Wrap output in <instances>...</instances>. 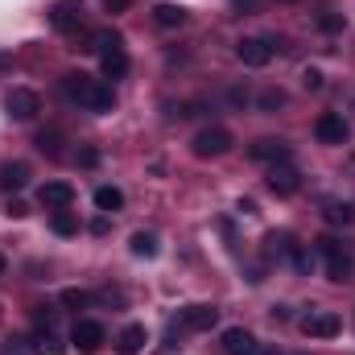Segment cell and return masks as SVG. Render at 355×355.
<instances>
[{
	"instance_id": "6da1fadb",
	"label": "cell",
	"mask_w": 355,
	"mask_h": 355,
	"mask_svg": "<svg viewBox=\"0 0 355 355\" xmlns=\"http://www.w3.org/2000/svg\"><path fill=\"white\" fill-rule=\"evenodd\" d=\"M62 95L75 103V107H83L91 116H107L112 107H116V91L112 83H103V79H91V75H62Z\"/></svg>"
},
{
	"instance_id": "7a4b0ae2",
	"label": "cell",
	"mask_w": 355,
	"mask_h": 355,
	"mask_svg": "<svg viewBox=\"0 0 355 355\" xmlns=\"http://www.w3.org/2000/svg\"><path fill=\"white\" fill-rule=\"evenodd\" d=\"M95 54H99V67H103V79H124L128 75V50H124V37L116 29H95L91 37Z\"/></svg>"
},
{
	"instance_id": "3957f363",
	"label": "cell",
	"mask_w": 355,
	"mask_h": 355,
	"mask_svg": "<svg viewBox=\"0 0 355 355\" xmlns=\"http://www.w3.org/2000/svg\"><path fill=\"white\" fill-rule=\"evenodd\" d=\"M318 252H322V261H327V277L331 281H352V268H355V261H352V248L343 244V240H335V236H322L318 240Z\"/></svg>"
},
{
	"instance_id": "277c9868",
	"label": "cell",
	"mask_w": 355,
	"mask_h": 355,
	"mask_svg": "<svg viewBox=\"0 0 355 355\" xmlns=\"http://www.w3.org/2000/svg\"><path fill=\"white\" fill-rule=\"evenodd\" d=\"M232 145H236V137H232L227 128H219V124L194 132V141H190L194 157H223V153H232Z\"/></svg>"
},
{
	"instance_id": "5b68a950",
	"label": "cell",
	"mask_w": 355,
	"mask_h": 355,
	"mask_svg": "<svg viewBox=\"0 0 355 355\" xmlns=\"http://www.w3.org/2000/svg\"><path fill=\"white\" fill-rule=\"evenodd\" d=\"M42 112V95L29 87H12L4 95V116L8 120H17V124H25V120H33Z\"/></svg>"
},
{
	"instance_id": "8992f818",
	"label": "cell",
	"mask_w": 355,
	"mask_h": 355,
	"mask_svg": "<svg viewBox=\"0 0 355 355\" xmlns=\"http://www.w3.org/2000/svg\"><path fill=\"white\" fill-rule=\"evenodd\" d=\"M314 137H318V145H343V141L352 137V124H347L339 112H322V116L314 120Z\"/></svg>"
},
{
	"instance_id": "52a82bcc",
	"label": "cell",
	"mask_w": 355,
	"mask_h": 355,
	"mask_svg": "<svg viewBox=\"0 0 355 355\" xmlns=\"http://www.w3.org/2000/svg\"><path fill=\"white\" fill-rule=\"evenodd\" d=\"M277 50H281V42H277V37H244V42L236 46V54H240V62H244V67H265Z\"/></svg>"
},
{
	"instance_id": "ba28073f",
	"label": "cell",
	"mask_w": 355,
	"mask_h": 355,
	"mask_svg": "<svg viewBox=\"0 0 355 355\" xmlns=\"http://www.w3.org/2000/svg\"><path fill=\"white\" fill-rule=\"evenodd\" d=\"M302 331H306L310 339H335V335L343 331V322H339V314H331V310H310V314L302 318Z\"/></svg>"
},
{
	"instance_id": "9c48e42d",
	"label": "cell",
	"mask_w": 355,
	"mask_h": 355,
	"mask_svg": "<svg viewBox=\"0 0 355 355\" xmlns=\"http://www.w3.org/2000/svg\"><path fill=\"white\" fill-rule=\"evenodd\" d=\"M107 339V331H103V322H95V318H79L75 322V331H71V343L79 347L83 355L99 352V343Z\"/></svg>"
},
{
	"instance_id": "30bf717a",
	"label": "cell",
	"mask_w": 355,
	"mask_h": 355,
	"mask_svg": "<svg viewBox=\"0 0 355 355\" xmlns=\"http://www.w3.org/2000/svg\"><path fill=\"white\" fill-rule=\"evenodd\" d=\"M37 198H42L46 211H71V202H75V186H71V182H46V186L37 190Z\"/></svg>"
},
{
	"instance_id": "8fae6325",
	"label": "cell",
	"mask_w": 355,
	"mask_h": 355,
	"mask_svg": "<svg viewBox=\"0 0 355 355\" xmlns=\"http://www.w3.org/2000/svg\"><path fill=\"white\" fill-rule=\"evenodd\" d=\"M79 21H83V0H58V4L50 8V25H54L58 33L79 29Z\"/></svg>"
},
{
	"instance_id": "7c38bea8",
	"label": "cell",
	"mask_w": 355,
	"mask_h": 355,
	"mask_svg": "<svg viewBox=\"0 0 355 355\" xmlns=\"http://www.w3.org/2000/svg\"><path fill=\"white\" fill-rule=\"evenodd\" d=\"M215 322H219V310L215 306H186L178 314V327L182 331H211Z\"/></svg>"
},
{
	"instance_id": "4fadbf2b",
	"label": "cell",
	"mask_w": 355,
	"mask_h": 355,
	"mask_svg": "<svg viewBox=\"0 0 355 355\" xmlns=\"http://www.w3.org/2000/svg\"><path fill=\"white\" fill-rule=\"evenodd\" d=\"M248 157L252 162H265V166H277V162H289V145L277 141V137H265V141L248 145Z\"/></svg>"
},
{
	"instance_id": "5bb4252c",
	"label": "cell",
	"mask_w": 355,
	"mask_h": 355,
	"mask_svg": "<svg viewBox=\"0 0 355 355\" xmlns=\"http://www.w3.org/2000/svg\"><path fill=\"white\" fill-rule=\"evenodd\" d=\"M268 190H272L277 198H289V194L302 190V178H297V170H289V166H272V170H268Z\"/></svg>"
},
{
	"instance_id": "9a60e30c",
	"label": "cell",
	"mask_w": 355,
	"mask_h": 355,
	"mask_svg": "<svg viewBox=\"0 0 355 355\" xmlns=\"http://www.w3.org/2000/svg\"><path fill=\"white\" fill-rule=\"evenodd\" d=\"M145 343H149V331H145L141 322H128V327L120 331V339H116V355H141Z\"/></svg>"
},
{
	"instance_id": "2e32d148",
	"label": "cell",
	"mask_w": 355,
	"mask_h": 355,
	"mask_svg": "<svg viewBox=\"0 0 355 355\" xmlns=\"http://www.w3.org/2000/svg\"><path fill=\"white\" fill-rule=\"evenodd\" d=\"M252 347H257L252 331H244V327H227V331H223V352L227 355H248Z\"/></svg>"
},
{
	"instance_id": "e0dca14e",
	"label": "cell",
	"mask_w": 355,
	"mask_h": 355,
	"mask_svg": "<svg viewBox=\"0 0 355 355\" xmlns=\"http://www.w3.org/2000/svg\"><path fill=\"white\" fill-rule=\"evenodd\" d=\"M153 25L157 29H182L186 25V8L182 4H157L153 8Z\"/></svg>"
},
{
	"instance_id": "ac0fdd59",
	"label": "cell",
	"mask_w": 355,
	"mask_h": 355,
	"mask_svg": "<svg viewBox=\"0 0 355 355\" xmlns=\"http://www.w3.org/2000/svg\"><path fill=\"white\" fill-rule=\"evenodd\" d=\"M29 182V166L25 162H8V166H0V190H21Z\"/></svg>"
},
{
	"instance_id": "d6986e66",
	"label": "cell",
	"mask_w": 355,
	"mask_h": 355,
	"mask_svg": "<svg viewBox=\"0 0 355 355\" xmlns=\"http://www.w3.org/2000/svg\"><path fill=\"white\" fill-rule=\"evenodd\" d=\"M95 207H99L103 215H112V211L124 207V194H120L116 186H95Z\"/></svg>"
},
{
	"instance_id": "ffe728a7",
	"label": "cell",
	"mask_w": 355,
	"mask_h": 355,
	"mask_svg": "<svg viewBox=\"0 0 355 355\" xmlns=\"http://www.w3.org/2000/svg\"><path fill=\"white\" fill-rule=\"evenodd\" d=\"M50 227H54V236H79V219L71 211H54L50 215Z\"/></svg>"
},
{
	"instance_id": "44dd1931",
	"label": "cell",
	"mask_w": 355,
	"mask_h": 355,
	"mask_svg": "<svg viewBox=\"0 0 355 355\" xmlns=\"http://www.w3.org/2000/svg\"><path fill=\"white\" fill-rule=\"evenodd\" d=\"M132 257H145V261L157 257V236L153 232H137L132 236Z\"/></svg>"
},
{
	"instance_id": "7402d4cb",
	"label": "cell",
	"mask_w": 355,
	"mask_h": 355,
	"mask_svg": "<svg viewBox=\"0 0 355 355\" xmlns=\"http://www.w3.org/2000/svg\"><path fill=\"white\" fill-rule=\"evenodd\" d=\"M58 141H62V137H58L54 128H50V132H37V149L50 153V157H62V145H58Z\"/></svg>"
},
{
	"instance_id": "603a6c76",
	"label": "cell",
	"mask_w": 355,
	"mask_h": 355,
	"mask_svg": "<svg viewBox=\"0 0 355 355\" xmlns=\"http://www.w3.org/2000/svg\"><path fill=\"white\" fill-rule=\"evenodd\" d=\"M33 352H37V355H67V347H62L54 335H42V339L33 343Z\"/></svg>"
},
{
	"instance_id": "cb8c5ba5",
	"label": "cell",
	"mask_w": 355,
	"mask_h": 355,
	"mask_svg": "<svg viewBox=\"0 0 355 355\" xmlns=\"http://www.w3.org/2000/svg\"><path fill=\"white\" fill-rule=\"evenodd\" d=\"M327 219H331V223H352L355 211L347 207V202H331V207H327Z\"/></svg>"
},
{
	"instance_id": "d4e9b609",
	"label": "cell",
	"mask_w": 355,
	"mask_h": 355,
	"mask_svg": "<svg viewBox=\"0 0 355 355\" xmlns=\"http://www.w3.org/2000/svg\"><path fill=\"white\" fill-rule=\"evenodd\" d=\"M343 25H347L343 12H322V17H318V29H322V33H339Z\"/></svg>"
},
{
	"instance_id": "484cf974",
	"label": "cell",
	"mask_w": 355,
	"mask_h": 355,
	"mask_svg": "<svg viewBox=\"0 0 355 355\" xmlns=\"http://www.w3.org/2000/svg\"><path fill=\"white\" fill-rule=\"evenodd\" d=\"M62 302H67L71 310H83V306H91V293H83V289H67Z\"/></svg>"
},
{
	"instance_id": "4316f807",
	"label": "cell",
	"mask_w": 355,
	"mask_h": 355,
	"mask_svg": "<svg viewBox=\"0 0 355 355\" xmlns=\"http://www.w3.org/2000/svg\"><path fill=\"white\" fill-rule=\"evenodd\" d=\"M261 107H265V112L285 107V91H265V95H261Z\"/></svg>"
},
{
	"instance_id": "83f0119b",
	"label": "cell",
	"mask_w": 355,
	"mask_h": 355,
	"mask_svg": "<svg viewBox=\"0 0 355 355\" xmlns=\"http://www.w3.org/2000/svg\"><path fill=\"white\" fill-rule=\"evenodd\" d=\"M302 83H306V91H318V87H322V71L306 67V71H302Z\"/></svg>"
},
{
	"instance_id": "f1b7e54d",
	"label": "cell",
	"mask_w": 355,
	"mask_h": 355,
	"mask_svg": "<svg viewBox=\"0 0 355 355\" xmlns=\"http://www.w3.org/2000/svg\"><path fill=\"white\" fill-rule=\"evenodd\" d=\"M293 265L302 268V272H310V268H314V257H310L306 248H293Z\"/></svg>"
},
{
	"instance_id": "f546056e",
	"label": "cell",
	"mask_w": 355,
	"mask_h": 355,
	"mask_svg": "<svg viewBox=\"0 0 355 355\" xmlns=\"http://www.w3.org/2000/svg\"><path fill=\"white\" fill-rule=\"evenodd\" d=\"M128 8H132V0H103V12H112V17H120Z\"/></svg>"
},
{
	"instance_id": "4dcf8cb0",
	"label": "cell",
	"mask_w": 355,
	"mask_h": 355,
	"mask_svg": "<svg viewBox=\"0 0 355 355\" xmlns=\"http://www.w3.org/2000/svg\"><path fill=\"white\" fill-rule=\"evenodd\" d=\"M248 355H281V352H277V347H268V343H257Z\"/></svg>"
},
{
	"instance_id": "1f68e13d",
	"label": "cell",
	"mask_w": 355,
	"mask_h": 355,
	"mask_svg": "<svg viewBox=\"0 0 355 355\" xmlns=\"http://www.w3.org/2000/svg\"><path fill=\"white\" fill-rule=\"evenodd\" d=\"M4 268H8V261H4V257H0V277H4Z\"/></svg>"
},
{
	"instance_id": "d6a6232c",
	"label": "cell",
	"mask_w": 355,
	"mask_h": 355,
	"mask_svg": "<svg viewBox=\"0 0 355 355\" xmlns=\"http://www.w3.org/2000/svg\"><path fill=\"white\" fill-rule=\"evenodd\" d=\"M285 4H293V0H285Z\"/></svg>"
}]
</instances>
